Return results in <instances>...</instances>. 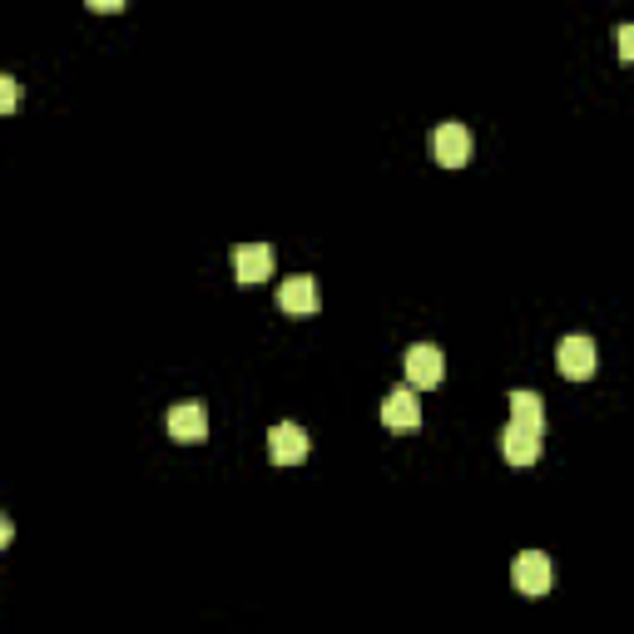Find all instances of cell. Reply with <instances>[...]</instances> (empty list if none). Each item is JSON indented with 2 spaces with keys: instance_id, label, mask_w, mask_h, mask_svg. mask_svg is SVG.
<instances>
[{
  "instance_id": "3957f363",
  "label": "cell",
  "mask_w": 634,
  "mask_h": 634,
  "mask_svg": "<svg viewBox=\"0 0 634 634\" xmlns=\"http://www.w3.org/2000/svg\"><path fill=\"white\" fill-rule=\"evenodd\" d=\"M427 154L441 169H462V164L471 159V130H466V124H436L427 140Z\"/></svg>"
},
{
  "instance_id": "277c9868",
  "label": "cell",
  "mask_w": 634,
  "mask_h": 634,
  "mask_svg": "<svg viewBox=\"0 0 634 634\" xmlns=\"http://www.w3.org/2000/svg\"><path fill=\"white\" fill-rule=\"evenodd\" d=\"M441 376H446V352L441 347H431V343H417L407 352V382L417 392H427V387H441Z\"/></svg>"
},
{
  "instance_id": "ba28073f",
  "label": "cell",
  "mask_w": 634,
  "mask_h": 634,
  "mask_svg": "<svg viewBox=\"0 0 634 634\" xmlns=\"http://www.w3.org/2000/svg\"><path fill=\"white\" fill-rule=\"evenodd\" d=\"M501 456L511 466H536L540 462V431L521 427V421H511V427L501 431Z\"/></svg>"
},
{
  "instance_id": "30bf717a",
  "label": "cell",
  "mask_w": 634,
  "mask_h": 634,
  "mask_svg": "<svg viewBox=\"0 0 634 634\" xmlns=\"http://www.w3.org/2000/svg\"><path fill=\"white\" fill-rule=\"evenodd\" d=\"M169 436L183 441V446H194V441L208 436V411L199 402H183V407L169 411Z\"/></svg>"
},
{
  "instance_id": "7c38bea8",
  "label": "cell",
  "mask_w": 634,
  "mask_h": 634,
  "mask_svg": "<svg viewBox=\"0 0 634 634\" xmlns=\"http://www.w3.org/2000/svg\"><path fill=\"white\" fill-rule=\"evenodd\" d=\"M15 99H21V85L11 75H0V109H15Z\"/></svg>"
},
{
  "instance_id": "4fadbf2b",
  "label": "cell",
  "mask_w": 634,
  "mask_h": 634,
  "mask_svg": "<svg viewBox=\"0 0 634 634\" xmlns=\"http://www.w3.org/2000/svg\"><path fill=\"white\" fill-rule=\"evenodd\" d=\"M614 40H620V60H630V65H634V25H620Z\"/></svg>"
},
{
  "instance_id": "6da1fadb",
  "label": "cell",
  "mask_w": 634,
  "mask_h": 634,
  "mask_svg": "<svg viewBox=\"0 0 634 634\" xmlns=\"http://www.w3.org/2000/svg\"><path fill=\"white\" fill-rule=\"evenodd\" d=\"M511 581H516V590L526 595V600H540V595L555 585V560H550L546 550H526V555H516V565H511Z\"/></svg>"
},
{
  "instance_id": "8fae6325",
  "label": "cell",
  "mask_w": 634,
  "mask_h": 634,
  "mask_svg": "<svg viewBox=\"0 0 634 634\" xmlns=\"http://www.w3.org/2000/svg\"><path fill=\"white\" fill-rule=\"evenodd\" d=\"M511 421H521L530 431H546V402H540V392H511Z\"/></svg>"
},
{
  "instance_id": "8992f818",
  "label": "cell",
  "mask_w": 634,
  "mask_h": 634,
  "mask_svg": "<svg viewBox=\"0 0 634 634\" xmlns=\"http://www.w3.org/2000/svg\"><path fill=\"white\" fill-rule=\"evenodd\" d=\"M318 302H323V292H318V278H308V273H298V278H288L278 288V308L288 312V318H312Z\"/></svg>"
},
{
  "instance_id": "5bb4252c",
  "label": "cell",
  "mask_w": 634,
  "mask_h": 634,
  "mask_svg": "<svg viewBox=\"0 0 634 634\" xmlns=\"http://www.w3.org/2000/svg\"><path fill=\"white\" fill-rule=\"evenodd\" d=\"M89 11H99V15H115V11H124V0H85Z\"/></svg>"
},
{
  "instance_id": "9c48e42d",
  "label": "cell",
  "mask_w": 634,
  "mask_h": 634,
  "mask_svg": "<svg viewBox=\"0 0 634 634\" xmlns=\"http://www.w3.org/2000/svg\"><path fill=\"white\" fill-rule=\"evenodd\" d=\"M234 278L238 283H263V278H273V248L268 243H238L234 248Z\"/></svg>"
},
{
  "instance_id": "5b68a950",
  "label": "cell",
  "mask_w": 634,
  "mask_h": 634,
  "mask_svg": "<svg viewBox=\"0 0 634 634\" xmlns=\"http://www.w3.org/2000/svg\"><path fill=\"white\" fill-rule=\"evenodd\" d=\"M268 456H273L278 466L308 462V431H302L298 421H278V427L268 431Z\"/></svg>"
},
{
  "instance_id": "52a82bcc",
  "label": "cell",
  "mask_w": 634,
  "mask_h": 634,
  "mask_svg": "<svg viewBox=\"0 0 634 634\" xmlns=\"http://www.w3.org/2000/svg\"><path fill=\"white\" fill-rule=\"evenodd\" d=\"M382 421H387L392 431H411L421 427V402H417V387H392L387 402H382Z\"/></svg>"
},
{
  "instance_id": "7a4b0ae2",
  "label": "cell",
  "mask_w": 634,
  "mask_h": 634,
  "mask_svg": "<svg viewBox=\"0 0 634 634\" xmlns=\"http://www.w3.org/2000/svg\"><path fill=\"white\" fill-rule=\"evenodd\" d=\"M555 367L570 376V382H585V376H595V367H600V347H595V337H585V333L560 337Z\"/></svg>"
}]
</instances>
